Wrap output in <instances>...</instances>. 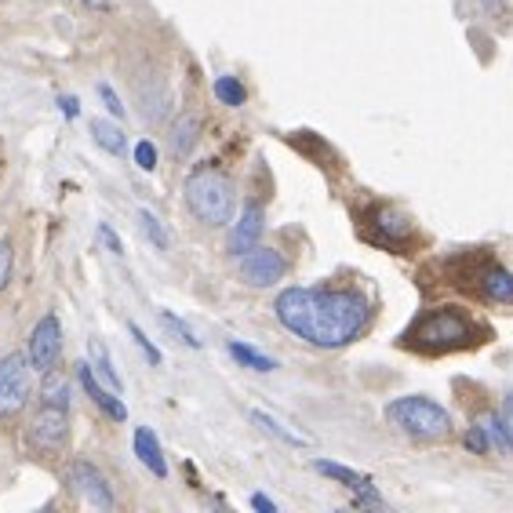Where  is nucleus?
Here are the masks:
<instances>
[{"instance_id": "nucleus-1", "label": "nucleus", "mask_w": 513, "mask_h": 513, "mask_svg": "<svg viewBox=\"0 0 513 513\" xmlns=\"http://www.w3.org/2000/svg\"><path fill=\"white\" fill-rule=\"evenodd\" d=\"M273 313L302 342L317 350H339L368 328L372 302L353 288H284Z\"/></svg>"}, {"instance_id": "nucleus-2", "label": "nucleus", "mask_w": 513, "mask_h": 513, "mask_svg": "<svg viewBox=\"0 0 513 513\" xmlns=\"http://www.w3.org/2000/svg\"><path fill=\"white\" fill-rule=\"evenodd\" d=\"M186 204L204 226H230L233 208H237V186L226 171L201 164L186 179Z\"/></svg>"}, {"instance_id": "nucleus-3", "label": "nucleus", "mask_w": 513, "mask_h": 513, "mask_svg": "<svg viewBox=\"0 0 513 513\" xmlns=\"http://www.w3.org/2000/svg\"><path fill=\"white\" fill-rule=\"evenodd\" d=\"M481 339H484L481 328L463 310H452V306L426 313L423 321H415V328L408 332V346L423 353L466 350V346H477Z\"/></svg>"}, {"instance_id": "nucleus-4", "label": "nucleus", "mask_w": 513, "mask_h": 513, "mask_svg": "<svg viewBox=\"0 0 513 513\" xmlns=\"http://www.w3.org/2000/svg\"><path fill=\"white\" fill-rule=\"evenodd\" d=\"M386 419L401 433L415 437V441H444L452 433V415L444 412L437 401L419 397V393L397 397L393 404H386Z\"/></svg>"}, {"instance_id": "nucleus-5", "label": "nucleus", "mask_w": 513, "mask_h": 513, "mask_svg": "<svg viewBox=\"0 0 513 513\" xmlns=\"http://www.w3.org/2000/svg\"><path fill=\"white\" fill-rule=\"evenodd\" d=\"M33 393L30 353H8L0 357V419H11L26 408Z\"/></svg>"}, {"instance_id": "nucleus-6", "label": "nucleus", "mask_w": 513, "mask_h": 513, "mask_svg": "<svg viewBox=\"0 0 513 513\" xmlns=\"http://www.w3.org/2000/svg\"><path fill=\"white\" fill-rule=\"evenodd\" d=\"M66 437H70V408L41 401V412L33 415L30 423V444L41 452H59Z\"/></svg>"}, {"instance_id": "nucleus-7", "label": "nucleus", "mask_w": 513, "mask_h": 513, "mask_svg": "<svg viewBox=\"0 0 513 513\" xmlns=\"http://www.w3.org/2000/svg\"><path fill=\"white\" fill-rule=\"evenodd\" d=\"M30 364L33 372H55V364H59V353H62V324L55 313H48V317H41L37 321V328H33L30 335Z\"/></svg>"}, {"instance_id": "nucleus-8", "label": "nucleus", "mask_w": 513, "mask_h": 513, "mask_svg": "<svg viewBox=\"0 0 513 513\" xmlns=\"http://www.w3.org/2000/svg\"><path fill=\"white\" fill-rule=\"evenodd\" d=\"M284 273H288V262H284L281 252H273V248H259L255 244L252 252L241 255V277L252 288H270V284L281 281Z\"/></svg>"}, {"instance_id": "nucleus-9", "label": "nucleus", "mask_w": 513, "mask_h": 513, "mask_svg": "<svg viewBox=\"0 0 513 513\" xmlns=\"http://www.w3.org/2000/svg\"><path fill=\"white\" fill-rule=\"evenodd\" d=\"M70 488L81 495L88 506H99V510H113V506H117L113 488L106 484V477H102L91 463H84V459H77V463L70 466Z\"/></svg>"}, {"instance_id": "nucleus-10", "label": "nucleus", "mask_w": 513, "mask_h": 513, "mask_svg": "<svg viewBox=\"0 0 513 513\" xmlns=\"http://www.w3.org/2000/svg\"><path fill=\"white\" fill-rule=\"evenodd\" d=\"M477 292L484 295V299L492 302H513V273L506 270V266H499L495 259H488V255H477Z\"/></svg>"}, {"instance_id": "nucleus-11", "label": "nucleus", "mask_w": 513, "mask_h": 513, "mask_svg": "<svg viewBox=\"0 0 513 513\" xmlns=\"http://www.w3.org/2000/svg\"><path fill=\"white\" fill-rule=\"evenodd\" d=\"M77 383L84 386V393H88L91 401L99 404L102 412L110 415L113 423H124V419H128V408H124V401L117 397V390H106L102 383H95V368H91L88 361L77 364Z\"/></svg>"}, {"instance_id": "nucleus-12", "label": "nucleus", "mask_w": 513, "mask_h": 513, "mask_svg": "<svg viewBox=\"0 0 513 513\" xmlns=\"http://www.w3.org/2000/svg\"><path fill=\"white\" fill-rule=\"evenodd\" d=\"M262 230H266V215H262L259 204H248L241 212V219L233 222V230H230V252L241 259L244 252H252L255 244H259Z\"/></svg>"}, {"instance_id": "nucleus-13", "label": "nucleus", "mask_w": 513, "mask_h": 513, "mask_svg": "<svg viewBox=\"0 0 513 513\" xmlns=\"http://www.w3.org/2000/svg\"><path fill=\"white\" fill-rule=\"evenodd\" d=\"M313 470L324 473V477H332V481H342L346 488H353V492L361 495V499H372V503H383L379 495H375L372 488V477H364V473L350 470V466H339V463H328V459H317L313 463Z\"/></svg>"}, {"instance_id": "nucleus-14", "label": "nucleus", "mask_w": 513, "mask_h": 513, "mask_svg": "<svg viewBox=\"0 0 513 513\" xmlns=\"http://www.w3.org/2000/svg\"><path fill=\"white\" fill-rule=\"evenodd\" d=\"M131 448H135L139 463L146 466L153 477H168V463H164V452H161V444H157V433H153L150 426H139V430H135V437H131Z\"/></svg>"}, {"instance_id": "nucleus-15", "label": "nucleus", "mask_w": 513, "mask_h": 513, "mask_svg": "<svg viewBox=\"0 0 513 513\" xmlns=\"http://www.w3.org/2000/svg\"><path fill=\"white\" fill-rule=\"evenodd\" d=\"M375 241L379 244H404L408 241V237H412V222L404 219V215H397L393 212V208H379V212H375Z\"/></svg>"}, {"instance_id": "nucleus-16", "label": "nucleus", "mask_w": 513, "mask_h": 513, "mask_svg": "<svg viewBox=\"0 0 513 513\" xmlns=\"http://www.w3.org/2000/svg\"><path fill=\"white\" fill-rule=\"evenodd\" d=\"M197 131H201V117L197 113H182L179 121L171 124V153L179 157V161H186L193 153V146H197Z\"/></svg>"}, {"instance_id": "nucleus-17", "label": "nucleus", "mask_w": 513, "mask_h": 513, "mask_svg": "<svg viewBox=\"0 0 513 513\" xmlns=\"http://www.w3.org/2000/svg\"><path fill=\"white\" fill-rule=\"evenodd\" d=\"M88 353H91V368H95V372L106 379V386H110V390L121 393L124 383H121V375H117V368H113V361H110V350H106L99 339H91L88 342Z\"/></svg>"}, {"instance_id": "nucleus-18", "label": "nucleus", "mask_w": 513, "mask_h": 513, "mask_svg": "<svg viewBox=\"0 0 513 513\" xmlns=\"http://www.w3.org/2000/svg\"><path fill=\"white\" fill-rule=\"evenodd\" d=\"M91 135H95V142H99L106 153H124V150H128L124 131L117 128L113 121H95V124H91Z\"/></svg>"}, {"instance_id": "nucleus-19", "label": "nucleus", "mask_w": 513, "mask_h": 513, "mask_svg": "<svg viewBox=\"0 0 513 513\" xmlns=\"http://www.w3.org/2000/svg\"><path fill=\"white\" fill-rule=\"evenodd\" d=\"M41 401L44 404H59V408H70V401H73V383L66 379V375L48 372V383H44V390H41Z\"/></svg>"}, {"instance_id": "nucleus-20", "label": "nucleus", "mask_w": 513, "mask_h": 513, "mask_svg": "<svg viewBox=\"0 0 513 513\" xmlns=\"http://www.w3.org/2000/svg\"><path fill=\"white\" fill-rule=\"evenodd\" d=\"M252 423H259L266 433H273V437H281L284 444H295V448H306V437L302 433H295V430H288V426L281 423V419H273V415H266V412H252Z\"/></svg>"}, {"instance_id": "nucleus-21", "label": "nucleus", "mask_w": 513, "mask_h": 513, "mask_svg": "<svg viewBox=\"0 0 513 513\" xmlns=\"http://www.w3.org/2000/svg\"><path fill=\"white\" fill-rule=\"evenodd\" d=\"M230 353H233V361H241L244 368H255V372H273V368H277L273 357L252 350V346H244V342H230Z\"/></svg>"}, {"instance_id": "nucleus-22", "label": "nucleus", "mask_w": 513, "mask_h": 513, "mask_svg": "<svg viewBox=\"0 0 513 513\" xmlns=\"http://www.w3.org/2000/svg\"><path fill=\"white\" fill-rule=\"evenodd\" d=\"M477 423L484 426V433L492 437V444L499 448V452H513V433L506 430L503 415H484V419H477Z\"/></svg>"}, {"instance_id": "nucleus-23", "label": "nucleus", "mask_w": 513, "mask_h": 513, "mask_svg": "<svg viewBox=\"0 0 513 513\" xmlns=\"http://www.w3.org/2000/svg\"><path fill=\"white\" fill-rule=\"evenodd\" d=\"M139 226H142V233H146V241H150L157 252H168V244H171L168 241V230L161 226V219H157V215L142 208V212H139Z\"/></svg>"}, {"instance_id": "nucleus-24", "label": "nucleus", "mask_w": 513, "mask_h": 513, "mask_svg": "<svg viewBox=\"0 0 513 513\" xmlns=\"http://www.w3.org/2000/svg\"><path fill=\"white\" fill-rule=\"evenodd\" d=\"M215 99H219L222 106H244L248 91H244V84L237 81V77H219V81H215Z\"/></svg>"}, {"instance_id": "nucleus-25", "label": "nucleus", "mask_w": 513, "mask_h": 513, "mask_svg": "<svg viewBox=\"0 0 513 513\" xmlns=\"http://www.w3.org/2000/svg\"><path fill=\"white\" fill-rule=\"evenodd\" d=\"M161 324H164V328H168V332L175 335L179 342H186V346H193V350H201V339H197V335H193L190 328H186V324H182L171 310H161Z\"/></svg>"}, {"instance_id": "nucleus-26", "label": "nucleus", "mask_w": 513, "mask_h": 513, "mask_svg": "<svg viewBox=\"0 0 513 513\" xmlns=\"http://www.w3.org/2000/svg\"><path fill=\"white\" fill-rule=\"evenodd\" d=\"M463 441H466V448H470L473 455H488V452H492V448H495V444H492V437H488V433H484V426H481V423H477V426H470V430H466V437H463Z\"/></svg>"}, {"instance_id": "nucleus-27", "label": "nucleus", "mask_w": 513, "mask_h": 513, "mask_svg": "<svg viewBox=\"0 0 513 513\" xmlns=\"http://www.w3.org/2000/svg\"><path fill=\"white\" fill-rule=\"evenodd\" d=\"M135 164H139L142 171H153V168H157V146L142 139L139 146H135Z\"/></svg>"}, {"instance_id": "nucleus-28", "label": "nucleus", "mask_w": 513, "mask_h": 513, "mask_svg": "<svg viewBox=\"0 0 513 513\" xmlns=\"http://www.w3.org/2000/svg\"><path fill=\"white\" fill-rule=\"evenodd\" d=\"M11 262H15V255H11V244L0 237V292L11 284Z\"/></svg>"}, {"instance_id": "nucleus-29", "label": "nucleus", "mask_w": 513, "mask_h": 513, "mask_svg": "<svg viewBox=\"0 0 513 513\" xmlns=\"http://www.w3.org/2000/svg\"><path fill=\"white\" fill-rule=\"evenodd\" d=\"M131 339H135V342L142 346V353H146V361H150V364H161V353H157V346H153V342L146 339V332H142L139 324H131Z\"/></svg>"}, {"instance_id": "nucleus-30", "label": "nucleus", "mask_w": 513, "mask_h": 513, "mask_svg": "<svg viewBox=\"0 0 513 513\" xmlns=\"http://www.w3.org/2000/svg\"><path fill=\"white\" fill-rule=\"evenodd\" d=\"M99 99L106 102V110H110L113 117L121 121V117H124V106H121V99H117V91H113L110 84H99Z\"/></svg>"}, {"instance_id": "nucleus-31", "label": "nucleus", "mask_w": 513, "mask_h": 513, "mask_svg": "<svg viewBox=\"0 0 513 513\" xmlns=\"http://www.w3.org/2000/svg\"><path fill=\"white\" fill-rule=\"evenodd\" d=\"M99 237H102V244L110 248L113 255H124V248H121V237L113 233V226H106V222H99Z\"/></svg>"}, {"instance_id": "nucleus-32", "label": "nucleus", "mask_w": 513, "mask_h": 513, "mask_svg": "<svg viewBox=\"0 0 513 513\" xmlns=\"http://www.w3.org/2000/svg\"><path fill=\"white\" fill-rule=\"evenodd\" d=\"M59 110H62V117H70V121H73V117H81V102L73 99V95H62Z\"/></svg>"}, {"instance_id": "nucleus-33", "label": "nucleus", "mask_w": 513, "mask_h": 513, "mask_svg": "<svg viewBox=\"0 0 513 513\" xmlns=\"http://www.w3.org/2000/svg\"><path fill=\"white\" fill-rule=\"evenodd\" d=\"M499 415H503L506 430L513 433V393H506V397H503V408H499Z\"/></svg>"}, {"instance_id": "nucleus-34", "label": "nucleus", "mask_w": 513, "mask_h": 513, "mask_svg": "<svg viewBox=\"0 0 513 513\" xmlns=\"http://www.w3.org/2000/svg\"><path fill=\"white\" fill-rule=\"evenodd\" d=\"M252 506H255V510H262V513H277V503H270L266 495H252Z\"/></svg>"}, {"instance_id": "nucleus-35", "label": "nucleus", "mask_w": 513, "mask_h": 513, "mask_svg": "<svg viewBox=\"0 0 513 513\" xmlns=\"http://www.w3.org/2000/svg\"><path fill=\"white\" fill-rule=\"evenodd\" d=\"M481 4H488V8H492L499 19H506V4H503V0H481Z\"/></svg>"}, {"instance_id": "nucleus-36", "label": "nucleus", "mask_w": 513, "mask_h": 513, "mask_svg": "<svg viewBox=\"0 0 513 513\" xmlns=\"http://www.w3.org/2000/svg\"><path fill=\"white\" fill-rule=\"evenodd\" d=\"M84 4H88V8H95V11H99V8H110V0H84Z\"/></svg>"}]
</instances>
